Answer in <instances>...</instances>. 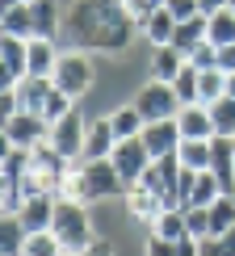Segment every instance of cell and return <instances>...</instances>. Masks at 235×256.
Returning <instances> with one entry per match:
<instances>
[{
	"label": "cell",
	"mask_w": 235,
	"mask_h": 256,
	"mask_svg": "<svg viewBox=\"0 0 235 256\" xmlns=\"http://www.w3.org/2000/svg\"><path fill=\"white\" fill-rule=\"evenodd\" d=\"M59 198L92 206L105 198H126V180L114 168V160H76V164H68V172L59 180Z\"/></svg>",
	"instance_id": "obj_2"
},
{
	"label": "cell",
	"mask_w": 235,
	"mask_h": 256,
	"mask_svg": "<svg viewBox=\"0 0 235 256\" xmlns=\"http://www.w3.org/2000/svg\"><path fill=\"white\" fill-rule=\"evenodd\" d=\"M180 176H185V164H180L176 156H164V160H152V168L143 172V180H138V185H147L160 202H164V210H168V206H176ZM176 210H180V206H176Z\"/></svg>",
	"instance_id": "obj_7"
},
{
	"label": "cell",
	"mask_w": 235,
	"mask_h": 256,
	"mask_svg": "<svg viewBox=\"0 0 235 256\" xmlns=\"http://www.w3.org/2000/svg\"><path fill=\"white\" fill-rule=\"evenodd\" d=\"M210 118H214V134H231L235 138V97H218L210 105Z\"/></svg>",
	"instance_id": "obj_30"
},
{
	"label": "cell",
	"mask_w": 235,
	"mask_h": 256,
	"mask_svg": "<svg viewBox=\"0 0 235 256\" xmlns=\"http://www.w3.org/2000/svg\"><path fill=\"white\" fill-rule=\"evenodd\" d=\"M92 80H97V68H92L88 50H63L59 63H55V76H50V84H55L59 92H68L72 101H80L84 92L92 88Z\"/></svg>",
	"instance_id": "obj_4"
},
{
	"label": "cell",
	"mask_w": 235,
	"mask_h": 256,
	"mask_svg": "<svg viewBox=\"0 0 235 256\" xmlns=\"http://www.w3.org/2000/svg\"><path fill=\"white\" fill-rule=\"evenodd\" d=\"M50 92H55V84H50V80H42V76H26V80L17 84L21 110H30V114H42V110H46Z\"/></svg>",
	"instance_id": "obj_19"
},
{
	"label": "cell",
	"mask_w": 235,
	"mask_h": 256,
	"mask_svg": "<svg viewBox=\"0 0 235 256\" xmlns=\"http://www.w3.org/2000/svg\"><path fill=\"white\" fill-rule=\"evenodd\" d=\"M218 97H227V72H218V68L198 72V101L202 105H214Z\"/></svg>",
	"instance_id": "obj_26"
},
{
	"label": "cell",
	"mask_w": 235,
	"mask_h": 256,
	"mask_svg": "<svg viewBox=\"0 0 235 256\" xmlns=\"http://www.w3.org/2000/svg\"><path fill=\"white\" fill-rule=\"evenodd\" d=\"M30 8H34V38H59L63 34L59 0H30Z\"/></svg>",
	"instance_id": "obj_17"
},
{
	"label": "cell",
	"mask_w": 235,
	"mask_h": 256,
	"mask_svg": "<svg viewBox=\"0 0 235 256\" xmlns=\"http://www.w3.org/2000/svg\"><path fill=\"white\" fill-rule=\"evenodd\" d=\"M55 240L63 244V252H72V256H80L84 248H88L92 240V218H88V206L84 202H72V198H59V206H55Z\"/></svg>",
	"instance_id": "obj_3"
},
{
	"label": "cell",
	"mask_w": 235,
	"mask_h": 256,
	"mask_svg": "<svg viewBox=\"0 0 235 256\" xmlns=\"http://www.w3.org/2000/svg\"><path fill=\"white\" fill-rule=\"evenodd\" d=\"M227 8H235V0H227Z\"/></svg>",
	"instance_id": "obj_46"
},
{
	"label": "cell",
	"mask_w": 235,
	"mask_h": 256,
	"mask_svg": "<svg viewBox=\"0 0 235 256\" xmlns=\"http://www.w3.org/2000/svg\"><path fill=\"white\" fill-rule=\"evenodd\" d=\"M55 206L59 198L55 194H38V198H26V206H21V222H26V231L34 236V231H50L55 227Z\"/></svg>",
	"instance_id": "obj_11"
},
{
	"label": "cell",
	"mask_w": 235,
	"mask_h": 256,
	"mask_svg": "<svg viewBox=\"0 0 235 256\" xmlns=\"http://www.w3.org/2000/svg\"><path fill=\"white\" fill-rule=\"evenodd\" d=\"M122 4H126V13L134 17V26H143V21L156 13V0H122Z\"/></svg>",
	"instance_id": "obj_37"
},
{
	"label": "cell",
	"mask_w": 235,
	"mask_h": 256,
	"mask_svg": "<svg viewBox=\"0 0 235 256\" xmlns=\"http://www.w3.org/2000/svg\"><path fill=\"white\" fill-rule=\"evenodd\" d=\"M143 143H147V152H152V160H164V156H176V152H180L185 134H180L176 118H168V122H147V126H143Z\"/></svg>",
	"instance_id": "obj_10"
},
{
	"label": "cell",
	"mask_w": 235,
	"mask_h": 256,
	"mask_svg": "<svg viewBox=\"0 0 235 256\" xmlns=\"http://www.w3.org/2000/svg\"><path fill=\"white\" fill-rule=\"evenodd\" d=\"M218 72H235V46H218Z\"/></svg>",
	"instance_id": "obj_41"
},
{
	"label": "cell",
	"mask_w": 235,
	"mask_h": 256,
	"mask_svg": "<svg viewBox=\"0 0 235 256\" xmlns=\"http://www.w3.org/2000/svg\"><path fill=\"white\" fill-rule=\"evenodd\" d=\"M198 8H202L206 17H214L218 8H227V0H198Z\"/></svg>",
	"instance_id": "obj_42"
},
{
	"label": "cell",
	"mask_w": 235,
	"mask_h": 256,
	"mask_svg": "<svg viewBox=\"0 0 235 256\" xmlns=\"http://www.w3.org/2000/svg\"><path fill=\"white\" fill-rule=\"evenodd\" d=\"M206 38L214 42V46H235V8H218V13L210 17Z\"/></svg>",
	"instance_id": "obj_27"
},
{
	"label": "cell",
	"mask_w": 235,
	"mask_h": 256,
	"mask_svg": "<svg viewBox=\"0 0 235 256\" xmlns=\"http://www.w3.org/2000/svg\"><path fill=\"white\" fill-rule=\"evenodd\" d=\"M0 30H4L8 38H34V8H30V0H26V4L4 8V17H0Z\"/></svg>",
	"instance_id": "obj_21"
},
{
	"label": "cell",
	"mask_w": 235,
	"mask_h": 256,
	"mask_svg": "<svg viewBox=\"0 0 235 256\" xmlns=\"http://www.w3.org/2000/svg\"><path fill=\"white\" fill-rule=\"evenodd\" d=\"M176 126H180V134L185 138H214V118H210V105H180V114H176Z\"/></svg>",
	"instance_id": "obj_12"
},
{
	"label": "cell",
	"mask_w": 235,
	"mask_h": 256,
	"mask_svg": "<svg viewBox=\"0 0 235 256\" xmlns=\"http://www.w3.org/2000/svg\"><path fill=\"white\" fill-rule=\"evenodd\" d=\"M143 256H180V244L160 240V236H147V252Z\"/></svg>",
	"instance_id": "obj_36"
},
{
	"label": "cell",
	"mask_w": 235,
	"mask_h": 256,
	"mask_svg": "<svg viewBox=\"0 0 235 256\" xmlns=\"http://www.w3.org/2000/svg\"><path fill=\"white\" fill-rule=\"evenodd\" d=\"M0 114H4V118L21 114V97H17V88H4V92H0Z\"/></svg>",
	"instance_id": "obj_39"
},
{
	"label": "cell",
	"mask_w": 235,
	"mask_h": 256,
	"mask_svg": "<svg viewBox=\"0 0 235 256\" xmlns=\"http://www.w3.org/2000/svg\"><path fill=\"white\" fill-rule=\"evenodd\" d=\"M185 227H189L194 240H210V236H214V231H210V210L206 206H189L185 210Z\"/></svg>",
	"instance_id": "obj_32"
},
{
	"label": "cell",
	"mask_w": 235,
	"mask_h": 256,
	"mask_svg": "<svg viewBox=\"0 0 235 256\" xmlns=\"http://www.w3.org/2000/svg\"><path fill=\"white\" fill-rule=\"evenodd\" d=\"M138 30H143V38L152 42V46H172V34H176V17L168 13V8H156V13L147 17Z\"/></svg>",
	"instance_id": "obj_20"
},
{
	"label": "cell",
	"mask_w": 235,
	"mask_h": 256,
	"mask_svg": "<svg viewBox=\"0 0 235 256\" xmlns=\"http://www.w3.org/2000/svg\"><path fill=\"white\" fill-rule=\"evenodd\" d=\"M80 256H114V244H110V240H92Z\"/></svg>",
	"instance_id": "obj_40"
},
{
	"label": "cell",
	"mask_w": 235,
	"mask_h": 256,
	"mask_svg": "<svg viewBox=\"0 0 235 256\" xmlns=\"http://www.w3.org/2000/svg\"><path fill=\"white\" fill-rule=\"evenodd\" d=\"M134 30L138 26L122 0H72L63 13V34L72 50H88V55H122Z\"/></svg>",
	"instance_id": "obj_1"
},
{
	"label": "cell",
	"mask_w": 235,
	"mask_h": 256,
	"mask_svg": "<svg viewBox=\"0 0 235 256\" xmlns=\"http://www.w3.org/2000/svg\"><path fill=\"white\" fill-rule=\"evenodd\" d=\"M126 210H130V218H138V222L152 227V222L164 214V202H160L147 185H130V189H126Z\"/></svg>",
	"instance_id": "obj_14"
},
{
	"label": "cell",
	"mask_w": 235,
	"mask_h": 256,
	"mask_svg": "<svg viewBox=\"0 0 235 256\" xmlns=\"http://www.w3.org/2000/svg\"><path fill=\"white\" fill-rule=\"evenodd\" d=\"M26 240H30L26 222L17 214H4V222H0V256H21L26 252Z\"/></svg>",
	"instance_id": "obj_22"
},
{
	"label": "cell",
	"mask_w": 235,
	"mask_h": 256,
	"mask_svg": "<svg viewBox=\"0 0 235 256\" xmlns=\"http://www.w3.org/2000/svg\"><path fill=\"white\" fill-rule=\"evenodd\" d=\"M110 122H114V130H118V138H134V134H143V114H138V105L130 101V105H118V110L110 114Z\"/></svg>",
	"instance_id": "obj_25"
},
{
	"label": "cell",
	"mask_w": 235,
	"mask_h": 256,
	"mask_svg": "<svg viewBox=\"0 0 235 256\" xmlns=\"http://www.w3.org/2000/svg\"><path fill=\"white\" fill-rule=\"evenodd\" d=\"M202 256H235V231H231V236H210V240H202Z\"/></svg>",
	"instance_id": "obj_34"
},
{
	"label": "cell",
	"mask_w": 235,
	"mask_h": 256,
	"mask_svg": "<svg viewBox=\"0 0 235 256\" xmlns=\"http://www.w3.org/2000/svg\"><path fill=\"white\" fill-rule=\"evenodd\" d=\"M118 147V130L110 118L101 122H88V138H84V160H110Z\"/></svg>",
	"instance_id": "obj_13"
},
{
	"label": "cell",
	"mask_w": 235,
	"mask_h": 256,
	"mask_svg": "<svg viewBox=\"0 0 235 256\" xmlns=\"http://www.w3.org/2000/svg\"><path fill=\"white\" fill-rule=\"evenodd\" d=\"M59 42L55 38H30V76L50 80L55 76V63H59Z\"/></svg>",
	"instance_id": "obj_16"
},
{
	"label": "cell",
	"mask_w": 235,
	"mask_h": 256,
	"mask_svg": "<svg viewBox=\"0 0 235 256\" xmlns=\"http://www.w3.org/2000/svg\"><path fill=\"white\" fill-rule=\"evenodd\" d=\"M176 160L189 168V172H206L210 168V138H185L180 152H176Z\"/></svg>",
	"instance_id": "obj_24"
},
{
	"label": "cell",
	"mask_w": 235,
	"mask_h": 256,
	"mask_svg": "<svg viewBox=\"0 0 235 256\" xmlns=\"http://www.w3.org/2000/svg\"><path fill=\"white\" fill-rule=\"evenodd\" d=\"M189 63H194L198 72H210V68H218V46L214 42H202V46L189 55Z\"/></svg>",
	"instance_id": "obj_35"
},
{
	"label": "cell",
	"mask_w": 235,
	"mask_h": 256,
	"mask_svg": "<svg viewBox=\"0 0 235 256\" xmlns=\"http://www.w3.org/2000/svg\"><path fill=\"white\" fill-rule=\"evenodd\" d=\"M68 256H72V252H68Z\"/></svg>",
	"instance_id": "obj_47"
},
{
	"label": "cell",
	"mask_w": 235,
	"mask_h": 256,
	"mask_svg": "<svg viewBox=\"0 0 235 256\" xmlns=\"http://www.w3.org/2000/svg\"><path fill=\"white\" fill-rule=\"evenodd\" d=\"M0 4H4V8H13V4H26V0H0Z\"/></svg>",
	"instance_id": "obj_44"
},
{
	"label": "cell",
	"mask_w": 235,
	"mask_h": 256,
	"mask_svg": "<svg viewBox=\"0 0 235 256\" xmlns=\"http://www.w3.org/2000/svg\"><path fill=\"white\" fill-rule=\"evenodd\" d=\"M206 30H210V17H206V13H198V17H189V21H176L172 46L189 59V55H194V50L202 46V42H210V38H206Z\"/></svg>",
	"instance_id": "obj_15"
},
{
	"label": "cell",
	"mask_w": 235,
	"mask_h": 256,
	"mask_svg": "<svg viewBox=\"0 0 235 256\" xmlns=\"http://www.w3.org/2000/svg\"><path fill=\"white\" fill-rule=\"evenodd\" d=\"M21 256H68V252H63V244L55 240V231H34V236L26 240V252Z\"/></svg>",
	"instance_id": "obj_29"
},
{
	"label": "cell",
	"mask_w": 235,
	"mask_h": 256,
	"mask_svg": "<svg viewBox=\"0 0 235 256\" xmlns=\"http://www.w3.org/2000/svg\"><path fill=\"white\" fill-rule=\"evenodd\" d=\"M72 110H76V101H72L68 92H59V88H55V92H50V101H46V110H42V118H46L50 126H55L59 118H68Z\"/></svg>",
	"instance_id": "obj_33"
},
{
	"label": "cell",
	"mask_w": 235,
	"mask_h": 256,
	"mask_svg": "<svg viewBox=\"0 0 235 256\" xmlns=\"http://www.w3.org/2000/svg\"><path fill=\"white\" fill-rule=\"evenodd\" d=\"M152 236H160V240H172V244H180V240L189 236V227H185V210L168 206L164 214H160V218L152 222Z\"/></svg>",
	"instance_id": "obj_23"
},
{
	"label": "cell",
	"mask_w": 235,
	"mask_h": 256,
	"mask_svg": "<svg viewBox=\"0 0 235 256\" xmlns=\"http://www.w3.org/2000/svg\"><path fill=\"white\" fill-rule=\"evenodd\" d=\"M134 105H138V114H143V122H168V118H176V114H180L176 88H172V84H164V80H147L143 88L134 92Z\"/></svg>",
	"instance_id": "obj_5"
},
{
	"label": "cell",
	"mask_w": 235,
	"mask_h": 256,
	"mask_svg": "<svg viewBox=\"0 0 235 256\" xmlns=\"http://www.w3.org/2000/svg\"><path fill=\"white\" fill-rule=\"evenodd\" d=\"M227 97H235V72L227 76Z\"/></svg>",
	"instance_id": "obj_43"
},
{
	"label": "cell",
	"mask_w": 235,
	"mask_h": 256,
	"mask_svg": "<svg viewBox=\"0 0 235 256\" xmlns=\"http://www.w3.org/2000/svg\"><path fill=\"white\" fill-rule=\"evenodd\" d=\"M185 55H180L176 46H152V63H147V68H152V80H164V84H172L180 72H185Z\"/></svg>",
	"instance_id": "obj_18"
},
{
	"label": "cell",
	"mask_w": 235,
	"mask_h": 256,
	"mask_svg": "<svg viewBox=\"0 0 235 256\" xmlns=\"http://www.w3.org/2000/svg\"><path fill=\"white\" fill-rule=\"evenodd\" d=\"M114 168L122 172L126 180V189L138 185L143 180V172L152 168V152H147V143H143V134H134V138H118V147H114Z\"/></svg>",
	"instance_id": "obj_9"
},
{
	"label": "cell",
	"mask_w": 235,
	"mask_h": 256,
	"mask_svg": "<svg viewBox=\"0 0 235 256\" xmlns=\"http://www.w3.org/2000/svg\"><path fill=\"white\" fill-rule=\"evenodd\" d=\"M210 210V231H214V236H231L235 231V198L231 194H222L214 206H206Z\"/></svg>",
	"instance_id": "obj_28"
},
{
	"label": "cell",
	"mask_w": 235,
	"mask_h": 256,
	"mask_svg": "<svg viewBox=\"0 0 235 256\" xmlns=\"http://www.w3.org/2000/svg\"><path fill=\"white\" fill-rule=\"evenodd\" d=\"M84 138H88V122H84L80 110H72L68 118H59L55 126H50V138H46V143L55 147L63 160L76 164V160H84Z\"/></svg>",
	"instance_id": "obj_8"
},
{
	"label": "cell",
	"mask_w": 235,
	"mask_h": 256,
	"mask_svg": "<svg viewBox=\"0 0 235 256\" xmlns=\"http://www.w3.org/2000/svg\"><path fill=\"white\" fill-rule=\"evenodd\" d=\"M50 138V122L42 114H30L21 110L13 118H4V147H21V152H34Z\"/></svg>",
	"instance_id": "obj_6"
},
{
	"label": "cell",
	"mask_w": 235,
	"mask_h": 256,
	"mask_svg": "<svg viewBox=\"0 0 235 256\" xmlns=\"http://www.w3.org/2000/svg\"><path fill=\"white\" fill-rule=\"evenodd\" d=\"M172 88H176L180 105H194L198 101V68H194V63H185V72L172 80Z\"/></svg>",
	"instance_id": "obj_31"
},
{
	"label": "cell",
	"mask_w": 235,
	"mask_h": 256,
	"mask_svg": "<svg viewBox=\"0 0 235 256\" xmlns=\"http://www.w3.org/2000/svg\"><path fill=\"white\" fill-rule=\"evenodd\" d=\"M164 8H168V13H172L176 21H189V17H198V13H202V8H198V0H168Z\"/></svg>",
	"instance_id": "obj_38"
},
{
	"label": "cell",
	"mask_w": 235,
	"mask_h": 256,
	"mask_svg": "<svg viewBox=\"0 0 235 256\" xmlns=\"http://www.w3.org/2000/svg\"><path fill=\"white\" fill-rule=\"evenodd\" d=\"M164 4H168V0H156V8H164Z\"/></svg>",
	"instance_id": "obj_45"
}]
</instances>
